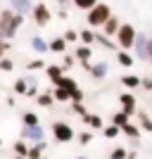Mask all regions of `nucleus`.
<instances>
[{
    "label": "nucleus",
    "mask_w": 152,
    "mask_h": 159,
    "mask_svg": "<svg viewBox=\"0 0 152 159\" xmlns=\"http://www.w3.org/2000/svg\"><path fill=\"white\" fill-rule=\"evenodd\" d=\"M64 38H67V43H76V38H81V33H76V31L69 29V31L64 33Z\"/></svg>",
    "instance_id": "30"
},
{
    "label": "nucleus",
    "mask_w": 152,
    "mask_h": 159,
    "mask_svg": "<svg viewBox=\"0 0 152 159\" xmlns=\"http://www.w3.org/2000/svg\"><path fill=\"white\" fill-rule=\"evenodd\" d=\"M90 138H93V135H90V133H81V143H83V145H86V143H90Z\"/></svg>",
    "instance_id": "38"
},
{
    "label": "nucleus",
    "mask_w": 152,
    "mask_h": 159,
    "mask_svg": "<svg viewBox=\"0 0 152 159\" xmlns=\"http://www.w3.org/2000/svg\"><path fill=\"white\" fill-rule=\"evenodd\" d=\"M33 124H38V116L33 112H26L24 114V126H33Z\"/></svg>",
    "instance_id": "23"
},
{
    "label": "nucleus",
    "mask_w": 152,
    "mask_h": 159,
    "mask_svg": "<svg viewBox=\"0 0 152 159\" xmlns=\"http://www.w3.org/2000/svg\"><path fill=\"white\" fill-rule=\"evenodd\" d=\"M140 124H143V128H145V131H152V121H150V116H147V114H140Z\"/></svg>",
    "instance_id": "31"
},
{
    "label": "nucleus",
    "mask_w": 152,
    "mask_h": 159,
    "mask_svg": "<svg viewBox=\"0 0 152 159\" xmlns=\"http://www.w3.org/2000/svg\"><path fill=\"white\" fill-rule=\"evenodd\" d=\"M71 2L79 7V10H90V7L98 5V0H71Z\"/></svg>",
    "instance_id": "15"
},
{
    "label": "nucleus",
    "mask_w": 152,
    "mask_h": 159,
    "mask_svg": "<svg viewBox=\"0 0 152 159\" xmlns=\"http://www.w3.org/2000/svg\"><path fill=\"white\" fill-rule=\"evenodd\" d=\"M117 135H119V126H117V124L105 128V138H117Z\"/></svg>",
    "instance_id": "24"
},
{
    "label": "nucleus",
    "mask_w": 152,
    "mask_h": 159,
    "mask_svg": "<svg viewBox=\"0 0 152 159\" xmlns=\"http://www.w3.org/2000/svg\"><path fill=\"white\" fill-rule=\"evenodd\" d=\"M71 100H74V102H81V100H83V93H81L79 88H76V90L71 93Z\"/></svg>",
    "instance_id": "34"
},
{
    "label": "nucleus",
    "mask_w": 152,
    "mask_h": 159,
    "mask_svg": "<svg viewBox=\"0 0 152 159\" xmlns=\"http://www.w3.org/2000/svg\"><path fill=\"white\" fill-rule=\"evenodd\" d=\"M121 105H124V112L126 114H128V116H131V114L133 112H136V100H133V95H128V93H124V95H121Z\"/></svg>",
    "instance_id": "7"
},
{
    "label": "nucleus",
    "mask_w": 152,
    "mask_h": 159,
    "mask_svg": "<svg viewBox=\"0 0 152 159\" xmlns=\"http://www.w3.org/2000/svg\"><path fill=\"white\" fill-rule=\"evenodd\" d=\"M147 55H150V57H152V38L147 40Z\"/></svg>",
    "instance_id": "40"
},
{
    "label": "nucleus",
    "mask_w": 152,
    "mask_h": 159,
    "mask_svg": "<svg viewBox=\"0 0 152 159\" xmlns=\"http://www.w3.org/2000/svg\"><path fill=\"white\" fill-rule=\"evenodd\" d=\"M5 48H7V45L2 43V40H0V57H2V52H5Z\"/></svg>",
    "instance_id": "41"
},
{
    "label": "nucleus",
    "mask_w": 152,
    "mask_h": 159,
    "mask_svg": "<svg viewBox=\"0 0 152 159\" xmlns=\"http://www.w3.org/2000/svg\"><path fill=\"white\" fill-rule=\"evenodd\" d=\"M21 21H24L21 14H12V12H2V14H0V24H2V29H5L7 38H12V36H14V31L21 26Z\"/></svg>",
    "instance_id": "2"
},
{
    "label": "nucleus",
    "mask_w": 152,
    "mask_h": 159,
    "mask_svg": "<svg viewBox=\"0 0 152 159\" xmlns=\"http://www.w3.org/2000/svg\"><path fill=\"white\" fill-rule=\"evenodd\" d=\"M21 135L29 138V140H40V138H43V128H40L38 124H33V126H24Z\"/></svg>",
    "instance_id": "6"
},
{
    "label": "nucleus",
    "mask_w": 152,
    "mask_h": 159,
    "mask_svg": "<svg viewBox=\"0 0 152 159\" xmlns=\"http://www.w3.org/2000/svg\"><path fill=\"white\" fill-rule=\"evenodd\" d=\"M53 102H55V95H40V98H38V105L40 107H50Z\"/></svg>",
    "instance_id": "26"
},
{
    "label": "nucleus",
    "mask_w": 152,
    "mask_h": 159,
    "mask_svg": "<svg viewBox=\"0 0 152 159\" xmlns=\"http://www.w3.org/2000/svg\"><path fill=\"white\" fill-rule=\"evenodd\" d=\"M121 131H124L126 135H131V138H138V135H140L138 126H133V124H124V126H121Z\"/></svg>",
    "instance_id": "16"
},
{
    "label": "nucleus",
    "mask_w": 152,
    "mask_h": 159,
    "mask_svg": "<svg viewBox=\"0 0 152 159\" xmlns=\"http://www.w3.org/2000/svg\"><path fill=\"white\" fill-rule=\"evenodd\" d=\"M12 7H14L19 14H24V12H29V10H31V0H12Z\"/></svg>",
    "instance_id": "11"
},
{
    "label": "nucleus",
    "mask_w": 152,
    "mask_h": 159,
    "mask_svg": "<svg viewBox=\"0 0 152 159\" xmlns=\"http://www.w3.org/2000/svg\"><path fill=\"white\" fill-rule=\"evenodd\" d=\"M14 90H17V93H26V83H24V81H17V83H14Z\"/></svg>",
    "instance_id": "33"
},
{
    "label": "nucleus",
    "mask_w": 152,
    "mask_h": 159,
    "mask_svg": "<svg viewBox=\"0 0 152 159\" xmlns=\"http://www.w3.org/2000/svg\"><path fill=\"white\" fill-rule=\"evenodd\" d=\"M90 71H93V76H95V79H105V76H107V64H105V62H100V64L93 66Z\"/></svg>",
    "instance_id": "14"
},
{
    "label": "nucleus",
    "mask_w": 152,
    "mask_h": 159,
    "mask_svg": "<svg viewBox=\"0 0 152 159\" xmlns=\"http://www.w3.org/2000/svg\"><path fill=\"white\" fill-rule=\"evenodd\" d=\"M81 40H83L86 45H90V43H95V33L93 31H81Z\"/></svg>",
    "instance_id": "25"
},
{
    "label": "nucleus",
    "mask_w": 152,
    "mask_h": 159,
    "mask_svg": "<svg viewBox=\"0 0 152 159\" xmlns=\"http://www.w3.org/2000/svg\"><path fill=\"white\" fill-rule=\"evenodd\" d=\"M0 69L10 71V69H12V62H10V60H0Z\"/></svg>",
    "instance_id": "35"
},
{
    "label": "nucleus",
    "mask_w": 152,
    "mask_h": 159,
    "mask_svg": "<svg viewBox=\"0 0 152 159\" xmlns=\"http://www.w3.org/2000/svg\"><path fill=\"white\" fill-rule=\"evenodd\" d=\"M33 17H36V21H38L40 26H45L48 21H50V10H48L43 2H38V5L33 7Z\"/></svg>",
    "instance_id": "5"
},
{
    "label": "nucleus",
    "mask_w": 152,
    "mask_h": 159,
    "mask_svg": "<svg viewBox=\"0 0 152 159\" xmlns=\"http://www.w3.org/2000/svg\"><path fill=\"white\" fill-rule=\"evenodd\" d=\"M112 17V12H109V7L105 5V2H98L95 7H90L88 10V24L90 26H105V21Z\"/></svg>",
    "instance_id": "1"
},
{
    "label": "nucleus",
    "mask_w": 152,
    "mask_h": 159,
    "mask_svg": "<svg viewBox=\"0 0 152 159\" xmlns=\"http://www.w3.org/2000/svg\"><path fill=\"white\" fill-rule=\"evenodd\" d=\"M119 62H121L124 66H131V64H133V57H131L128 52H119Z\"/></svg>",
    "instance_id": "28"
},
{
    "label": "nucleus",
    "mask_w": 152,
    "mask_h": 159,
    "mask_svg": "<svg viewBox=\"0 0 152 159\" xmlns=\"http://www.w3.org/2000/svg\"><path fill=\"white\" fill-rule=\"evenodd\" d=\"M74 112H79V114H83V116H86V109H83V105H81V102H74Z\"/></svg>",
    "instance_id": "36"
},
{
    "label": "nucleus",
    "mask_w": 152,
    "mask_h": 159,
    "mask_svg": "<svg viewBox=\"0 0 152 159\" xmlns=\"http://www.w3.org/2000/svg\"><path fill=\"white\" fill-rule=\"evenodd\" d=\"M83 119H86V124H90V126H95V128H100V126H102V121H100V116H93V114H86Z\"/></svg>",
    "instance_id": "27"
},
{
    "label": "nucleus",
    "mask_w": 152,
    "mask_h": 159,
    "mask_svg": "<svg viewBox=\"0 0 152 159\" xmlns=\"http://www.w3.org/2000/svg\"><path fill=\"white\" fill-rule=\"evenodd\" d=\"M50 50H53V52H64L67 50V38H55L53 43H50Z\"/></svg>",
    "instance_id": "13"
},
{
    "label": "nucleus",
    "mask_w": 152,
    "mask_h": 159,
    "mask_svg": "<svg viewBox=\"0 0 152 159\" xmlns=\"http://www.w3.org/2000/svg\"><path fill=\"white\" fill-rule=\"evenodd\" d=\"M55 86H62V88H67V90H76V81H71V79H67V76H60V79H57V83H55Z\"/></svg>",
    "instance_id": "12"
},
{
    "label": "nucleus",
    "mask_w": 152,
    "mask_h": 159,
    "mask_svg": "<svg viewBox=\"0 0 152 159\" xmlns=\"http://www.w3.org/2000/svg\"><path fill=\"white\" fill-rule=\"evenodd\" d=\"M40 152H43V143H38L36 147H31L26 157H29V159H40Z\"/></svg>",
    "instance_id": "21"
},
{
    "label": "nucleus",
    "mask_w": 152,
    "mask_h": 159,
    "mask_svg": "<svg viewBox=\"0 0 152 159\" xmlns=\"http://www.w3.org/2000/svg\"><path fill=\"white\" fill-rule=\"evenodd\" d=\"M79 159H86V157H79Z\"/></svg>",
    "instance_id": "42"
},
{
    "label": "nucleus",
    "mask_w": 152,
    "mask_h": 159,
    "mask_svg": "<svg viewBox=\"0 0 152 159\" xmlns=\"http://www.w3.org/2000/svg\"><path fill=\"white\" fill-rule=\"evenodd\" d=\"M150 60H152V57H150Z\"/></svg>",
    "instance_id": "44"
},
{
    "label": "nucleus",
    "mask_w": 152,
    "mask_h": 159,
    "mask_svg": "<svg viewBox=\"0 0 152 159\" xmlns=\"http://www.w3.org/2000/svg\"><path fill=\"white\" fill-rule=\"evenodd\" d=\"M76 57H79V60H90V48H76Z\"/></svg>",
    "instance_id": "22"
},
{
    "label": "nucleus",
    "mask_w": 152,
    "mask_h": 159,
    "mask_svg": "<svg viewBox=\"0 0 152 159\" xmlns=\"http://www.w3.org/2000/svg\"><path fill=\"white\" fill-rule=\"evenodd\" d=\"M55 100L57 102H67V100H71V90H67V88H62V86H57L55 88Z\"/></svg>",
    "instance_id": "10"
},
{
    "label": "nucleus",
    "mask_w": 152,
    "mask_h": 159,
    "mask_svg": "<svg viewBox=\"0 0 152 159\" xmlns=\"http://www.w3.org/2000/svg\"><path fill=\"white\" fill-rule=\"evenodd\" d=\"M133 48L138 50L140 57H150V55H147V38H145V36H136V43H133Z\"/></svg>",
    "instance_id": "8"
},
{
    "label": "nucleus",
    "mask_w": 152,
    "mask_h": 159,
    "mask_svg": "<svg viewBox=\"0 0 152 159\" xmlns=\"http://www.w3.org/2000/svg\"><path fill=\"white\" fill-rule=\"evenodd\" d=\"M53 133H55V138L60 140V143H69V140L74 138L71 126L64 124V121H55V124H53Z\"/></svg>",
    "instance_id": "4"
},
{
    "label": "nucleus",
    "mask_w": 152,
    "mask_h": 159,
    "mask_svg": "<svg viewBox=\"0 0 152 159\" xmlns=\"http://www.w3.org/2000/svg\"><path fill=\"white\" fill-rule=\"evenodd\" d=\"M112 159H128V154H126V150H121V147H117L112 154H109Z\"/></svg>",
    "instance_id": "29"
},
{
    "label": "nucleus",
    "mask_w": 152,
    "mask_h": 159,
    "mask_svg": "<svg viewBox=\"0 0 152 159\" xmlns=\"http://www.w3.org/2000/svg\"><path fill=\"white\" fill-rule=\"evenodd\" d=\"M48 76L53 83H57V79L62 76V66H48Z\"/></svg>",
    "instance_id": "17"
},
{
    "label": "nucleus",
    "mask_w": 152,
    "mask_h": 159,
    "mask_svg": "<svg viewBox=\"0 0 152 159\" xmlns=\"http://www.w3.org/2000/svg\"><path fill=\"white\" fill-rule=\"evenodd\" d=\"M112 124H117V126H124V124H128V114L126 112H119L112 116Z\"/></svg>",
    "instance_id": "18"
},
{
    "label": "nucleus",
    "mask_w": 152,
    "mask_h": 159,
    "mask_svg": "<svg viewBox=\"0 0 152 159\" xmlns=\"http://www.w3.org/2000/svg\"><path fill=\"white\" fill-rule=\"evenodd\" d=\"M0 145H2V140H0Z\"/></svg>",
    "instance_id": "43"
},
{
    "label": "nucleus",
    "mask_w": 152,
    "mask_h": 159,
    "mask_svg": "<svg viewBox=\"0 0 152 159\" xmlns=\"http://www.w3.org/2000/svg\"><path fill=\"white\" fill-rule=\"evenodd\" d=\"M119 31V19L117 17H109L105 21V36H114V33Z\"/></svg>",
    "instance_id": "9"
},
{
    "label": "nucleus",
    "mask_w": 152,
    "mask_h": 159,
    "mask_svg": "<svg viewBox=\"0 0 152 159\" xmlns=\"http://www.w3.org/2000/svg\"><path fill=\"white\" fill-rule=\"evenodd\" d=\"M143 88H147V90H152V81H150V79H145V81H143Z\"/></svg>",
    "instance_id": "39"
},
{
    "label": "nucleus",
    "mask_w": 152,
    "mask_h": 159,
    "mask_svg": "<svg viewBox=\"0 0 152 159\" xmlns=\"http://www.w3.org/2000/svg\"><path fill=\"white\" fill-rule=\"evenodd\" d=\"M136 36H138V33L133 31L131 24H124V26H119V31H117V40H119V45L124 48V50H131V48H133Z\"/></svg>",
    "instance_id": "3"
},
{
    "label": "nucleus",
    "mask_w": 152,
    "mask_h": 159,
    "mask_svg": "<svg viewBox=\"0 0 152 159\" xmlns=\"http://www.w3.org/2000/svg\"><path fill=\"white\" fill-rule=\"evenodd\" d=\"M121 81H124V86H128V88H138L140 83H143V81L138 79V76H124Z\"/></svg>",
    "instance_id": "19"
},
{
    "label": "nucleus",
    "mask_w": 152,
    "mask_h": 159,
    "mask_svg": "<svg viewBox=\"0 0 152 159\" xmlns=\"http://www.w3.org/2000/svg\"><path fill=\"white\" fill-rule=\"evenodd\" d=\"M31 45H33V50H38V52H45L48 48H50V45H48V43H45L43 38H33V43H31Z\"/></svg>",
    "instance_id": "20"
},
{
    "label": "nucleus",
    "mask_w": 152,
    "mask_h": 159,
    "mask_svg": "<svg viewBox=\"0 0 152 159\" xmlns=\"http://www.w3.org/2000/svg\"><path fill=\"white\" fill-rule=\"evenodd\" d=\"M14 152H17V154H29V150H26V145H24V143H19V140H17V143H14Z\"/></svg>",
    "instance_id": "32"
},
{
    "label": "nucleus",
    "mask_w": 152,
    "mask_h": 159,
    "mask_svg": "<svg viewBox=\"0 0 152 159\" xmlns=\"http://www.w3.org/2000/svg\"><path fill=\"white\" fill-rule=\"evenodd\" d=\"M29 69H43V60H36V62H31V64H29Z\"/></svg>",
    "instance_id": "37"
}]
</instances>
